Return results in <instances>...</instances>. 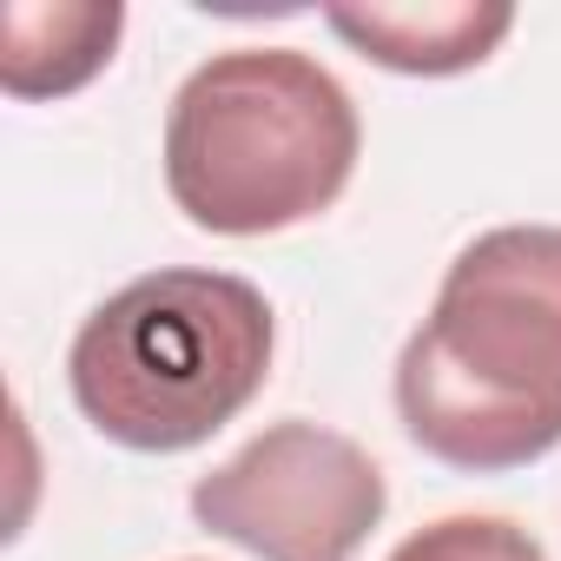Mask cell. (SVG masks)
Listing matches in <instances>:
<instances>
[{
  "label": "cell",
  "instance_id": "cell-1",
  "mask_svg": "<svg viewBox=\"0 0 561 561\" xmlns=\"http://www.w3.org/2000/svg\"><path fill=\"white\" fill-rule=\"evenodd\" d=\"M397 416L462 476L561 449V225H495L449 257L397 357Z\"/></svg>",
  "mask_w": 561,
  "mask_h": 561
},
{
  "label": "cell",
  "instance_id": "cell-2",
  "mask_svg": "<svg viewBox=\"0 0 561 561\" xmlns=\"http://www.w3.org/2000/svg\"><path fill=\"white\" fill-rule=\"evenodd\" d=\"M357 152V100L298 47L211 54L165 106V192L218 238H271L324 218Z\"/></svg>",
  "mask_w": 561,
  "mask_h": 561
},
{
  "label": "cell",
  "instance_id": "cell-3",
  "mask_svg": "<svg viewBox=\"0 0 561 561\" xmlns=\"http://www.w3.org/2000/svg\"><path fill=\"white\" fill-rule=\"evenodd\" d=\"M277 318L238 271H146L87 311L67 351L80 416L133 456L211 443L271 383Z\"/></svg>",
  "mask_w": 561,
  "mask_h": 561
},
{
  "label": "cell",
  "instance_id": "cell-4",
  "mask_svg": "<svg viewBox=\"0 0 561 561\" xmlns=\"http://www.w3.org/2000/svg\"><path fill=\"white\" fill-rule=\"evenodd\" d=\"M390 508L364 443L311 416L264 423L231 462L192 482V522L257 561H351Z\"/></svg>",
  "mask_w": 561,
  "mask_h": 561
},
{
  "label": "cell",
  "instance_id": "cell-5",
  "mask_svg": "<svg viewBox=\"0 0 561 561\" xmlns=\"http://www.w3.org/2000/svg\"><path fill=\"white\" fill-rule=\"evenodd\" d=\"M126 34L119 0H8L0 8V93L34 106L93 87Z\"/></svg>",
  "mask_w": 561,
  "mask_h": 561
},
{
  "label": "cell",
  "instance_id": "cell-6",
  "mask_svg": "<svg viewBox=\"0 0 561 561\" xmlns=\"http://www.w3.org/2000/svg\"><path fill=\"white\" fill-rule=\"evenodd\" d=\"M324 27L357 47L364 60L410 73V80H449L482 67L508 34L515 8L502 0H423V8H324Z\"/></svg>",
  "mask_w": 561,
  "mask_h": 561
},
{
  "label": "cell",
  "instance_id": "cell-7",
  "mask_svg": "<svg viewBox=\"0 0 561 561\" xmlns=\"http://www.w3.org/2000/svg\"><path fill=\"white\" fill-rule=\"evenodd\" d=\"M390 561H548V548L508 515H443L403 535Z\"/></svg>",
  "mask_w": 561,
  "mask_h": 561
}]
</instances>
